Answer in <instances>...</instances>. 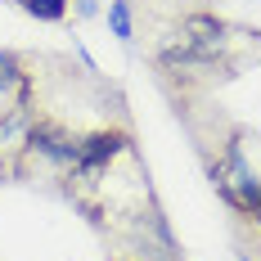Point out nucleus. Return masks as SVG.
Instances as JSON below:
<instances>
[{"label":"nucleus","mask_w":261,"mask_h":261,"mask_svg":"<svg viewBox=\"0 0 261 261\" xmlns=\"http://www.w3.org/2000/svg\"><path fill=\"white\" fill-rule=\"evenodd\" d=\"M153 63L171 104L212 99V90L221 81H234L248 63H261V32L198 9V14L180 18L176 36L162 41Z\"/></svg>","instance_id":"obj_1"},{"label":"nucleus","mask_w":261,"mask_h":261,"mask_svg":"<svg viewBox=\"0 0 261 261\" xmlns=\"http://www.w3.org/2000/svg\"><path fill=\"white\" fill-rule=\"evenodd\" d=\"M176 117L189 130L194 149L203 158V171L216 198L225 203L230 221L261 230V130L225 117L221 104L212 99L176 104Z\"/></svg>","instance_id":"obj_2"},{"label":"nucleus","mask_w":261,"mask_h":261,"mask_svg":"<svg viewBox=\"0 0 261 261\" xmlns=\"http://www.w3.org/2000/svg\"><path fill=\"white\" fill-rule=\"evenodd\" d=\"M108 32L117 41H130L135 36V23H130V5L126 0H108Z\"/></svg>","instance_id":"obj_5"},{"label":"nucleus","mask_w":261,"mask_h":261,"mask_svg":"<svg viewBox=\"0 0 261 261\" xmlns=\"http://www.w3.org/2000/svg\"><path fill=\"white\" fill-rule=\"evenodd\" d=\"M234 261H252V257H248V252H234Z\"/></svg>","instance_id":"obj_7"},{"label":"nucleus","mask_w":261,"mask_h":261,"mask_svg":"<svg viewBox=\"0 0 261 261\" xmlns=\"http://www.w3.org/2000/svg\"><path fill=\"white\" fill-rule=\"evenodd\" d=\"M32 104V54L0 50V117Z\"/></svg>","instance_id":"obj_3"},{"label":"nucleus","mask_w":261,"mask_h":261,"mask_svg":"<svg viewBox=\"0 0 261 261\" xmlns=\"http://www.w3.org/2000/svg\"><path fill=\"white\" fill-rule=\"evenodd\" d=\"M5 180H9V171H5V162H0V185H5Z\"/></svg>","instance_id":"obj_6"},{"label":"nucleus","mask_w":261,"mask_h":261,"mask_svg":"<svg viewBox=\"0 0 261 261\" xmlns=\"http://www.w3.org/2000/svg\"><path fill=\"white\" fill-rule=\"evenodd\" d=\"M9 5L36 23H68V9H72V0H9Z\"/></svg>","instance_id":"obj_4"}]
</instances>
